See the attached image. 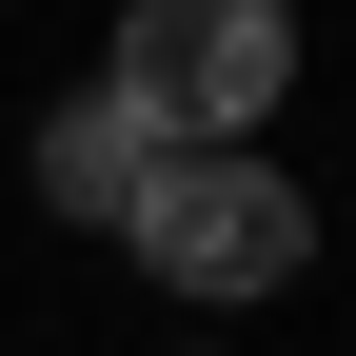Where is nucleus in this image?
<instances>
[{
  "label": "nucleus",
  "instance_id": "obj_1",
  "mask_svg": "<svg viewBox=\"0 0 356 356\" xmlns=\"http://www.w3.org/2000/svg\"><path fill=\"white\" fill-rule=\"evenodd\" d=\"M99 99L159 159H257V119L297 99V0H119Z\"/></svg>",
  "mask_w": 356,
  "mask_h": 356
},
{
  "label": "nucleus",
  "instance_id": "obj_2",
  "mask_svg": "<svg viewBox=\"0 0 356 356\" xmlns=\"http://www.w3.org/2000/svg\"><path fill=\"white\" fill-rule=\"evenodd\" d=\"M119 257H139L159 297H198V317H238V297H277L297 257H317V198H297L277 159H159V198L119 218Z\"/></svg>",
  "mask_w": 356,
  "mask_h": 356
},
{
  "label": "nucleus",
  "instance_id": "obj_3",
  "mask_svg": "<svg viewBox=\"0 0 356 356\" xmlns=\"http://www.w3.org/2000/svg\"><path fill=\"white\" fill-rule=\"evenodd\" d=\"M159 198V139L79 79V99H40V218H79V238H119V218Z\"/></svg>",
  "mask_w": 356,
  "mask_h": 356
}]
</instances>
